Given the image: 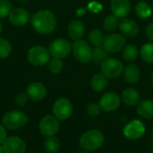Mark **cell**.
<instances>
[{
  "label": "cell",
  "mask_w": 153,
  "mask_h": 153,
  "mask_svg": "<svg viewBox=\"0 0 153 153\" xmlns=\"http://www.w3.org/2000/svg\"><path fill=\"white\" fill-rule=\"evenodd\" d=\"M108 59V51L104 47H95L92 50V60L96 65H102V63Z\"/></svg>",
  "instance_id": "obj_24"
},
{
  "label": "cell",
  "mask_w": 153,
  "mask_h": 153,
  "mask_svg": "<svg viewBox=\"0 0 153 153\" xmlns=\"http://www.w3.org/2000/svg\"><path fill=\"white\" fill-rule=\"evenodd\" d=\"M28 60L30 64L34 65H43L49 62L50 53L44 47L37 46L31 48L28 52Z\"/></svg>",
  "instance_id": "obj_8"
},
{
  "label": "cell",
  "mask_w": 153,
  "mask_h": 153,
  "mask_svg": "<svg viewBox=\"0 0 153 153\" xmlns=\"http://www.w3.org/2000/svg\"><path fill=\"white\" fill-rule=\"evenodd\" d=\"M146 132V127L141 120H133L128 123L124 130V135L129 140H137L142 138Z\"/></svg>",
  "instance_id": "obj_9"
},
{
  "label": "cell",
  "mask_w": 153,
  "mask_h": 153,
  "mask_svg": "<svg viewBox=\"0 0 153 153\" xmlns=\"http://www.w3.org/2000/svg\"><path fill=\"white\" fill-rule=\"evenodd\" d=\"M124 72V65L121 61L115 58H108L101 65V73L107 78H117Z\"/></svg>",
  "instance_id": "obj_6"
},
{
  "label": "cell",
  "mask_w": 153,
  "mask_h": 153,
  "mask_svg": "<svg viewBox=\"0 0 153 153\" xmlns=\"http://www.w3.org/2000/svg\"><path fill=\"white\" fill-rule=\"evenodd\" d=\"M124 78L128 83H135L140 79V71L135 65H129L124 72Z\"/></svg>",
  "instance_id": "obj_21"
},
{
  "label": "cell",
  "mask_w": 153,
  "mask_h": 153,
  "mask_svg": "<svg viewBox=\"0 0 153 153\" xmlns=\"http://www.w3.org/2000/svg\"><path fill=\"white\" fill-rule=\"evenodd\" d=\"M6 128L4 126V125L0 124V144H2L4 140L6 139L7 135H6Z\"/></svg>",
  "instance_id": "obj_35"
},
{
  "label": "cell",
  "mask_w": 153,
  "mask_h": 153,
  "mask_svg": "<svg viewBox=\"0 0 153 153\" xmlns=\"http://www.w3.org/2000/svg\"><path fill=\"white\" fill-rule=\"evenodd\" d=\"M73 105L65 98H60L56 100L53 105V115L59 120V121H65L71 117L73 114Z\"/></svg>",
  "instance_id": "obj_5"
},
{
  "label": "cell",
  "mask_w": 153,
  "mask_h": 153,
  "mask_svg": "<svg viewBox=\"0 0 153 153\" xmlns=\"http://www.w3.org/2000/svg\"><path fill=\"white\" fill-rule=\"evenodd\" d=\"M29 120V117L22 111L11 110L3 117V125L8 130H17L23 127Z\"/></svg>",
  "instance_id": "obj_3"
},
{
  "label": "cell",
  "mask_w": 153,
  "mask_h": 153,
  "mask_svg": "<svg viewBox=\"0 0 153 153\" xmlns=\"http://www.w3.org/2000/svg\"><path fill=\"white\" fill-rule=\"evenodd\" d=\"M126 44V39L117 33L108 35L103 42V47L108 52L116 53L124 48Z\"/></svg>",
  "instance_id": "obj_11"
},
{
  "label": "cell",
  "mask_w": 153,
  "mask_h": 153,
  "mask_svg": "<svg viewBox=\"0 0 153 153\" xmlns=\"http://www.w3.org/2000/svg\"><path fill=\"white\" fill-rule=\"evenodd\" d=\"M12 53V45L11 43L4 39H0V59L8 57Z\"/></svg>",
  "instance_id": "obj_30"
},
{
  "label": "cell",
  "mask_w": 153,
  "mask_h": 153,
  "mask_svg": "<svg viewBox=\"0 0 153 153\" xmlns=\"http://www.w3.org/2000/svg\"><path fill=\"white\" fill-rule=\"evenodd\" d=\"M89 38V40L91 41V43L95 46V47H100L103 44L104 42V34L103 32L100 30H98V29H95L93 30H91L88 36Z\"/></svg>",
  "instance_id": "obj_26"
},
{
  "label": "cell",
  "mask_w": 153,
  "mask_h": 153,
  "mask_svg": "<svg viewBox=\"0 0 153 153\" xmlns=\"http://www.w3.org/2000/svg\"><path fill=\"white\" fill-rule=\"evenodd\" d=\"M141 56L143 59L148 63L153 62V43H148L145 44L141 48Z\"/></svg>",
  "instance_id": "obj_28"
},
{
  "label": "cell",
  "mask_w": 153,
  "mask_h": 153,
  "mask_svg": "<svg viewBox=\"0 0 153 153\" xmlns=\"http://www.w3.org/2000/svg\"><path fill=\"white\" fill-rule=\"evenodd\" d=\"M75 59L80 63H88L92 59V49L85 40L78 39L73 45Z\"/></svg>",
  "instance_id": "obj_7"
},
{
  "label": "cell",
  "mask_w": 153,
  "mask_h": 153,
  "mask_svg": "<svg viewBox=\"0 0 153 153\" xmlns=\"http://www.w3.org/2000/svg\"><path fill=\"white\" fill-rule=\"evenodd\" d=\"M12 11V4L8 0H0V19L5 18Z\"/></svg>",
  "instance_id": "obj_32"
},
{
  "label": "cell",
  "mask_w": 153,
  "mask_h": 153,
  "mask_svg": "<svg viewBox=\"0 0 153 153\" xmlns=\"http://www.w3.org/2000/svg\"><path fill=\"white\" fill-rule=\"evenodd\" d=\"M59 128V120L54 115H47L43 117L39 124V132L45 137L55 136L58 133Z\"/></svg>",
  "instance_id": "obj_4"
},
{
  "label": "cell",
  "mask_w": 153,
  "mask_h": 153,
  "mask_svg": "<svg viewBox=\"0 0 153 153\" xmlns=\"http://www.w3.org/2000/svg\"><path fill=\"white\" fill-rule=\"evenodd\" d=\"M120 103L121 100L117 93L107 92L100 98L99 104L100 105L102 110L106 112H112L119 108Z\"/></svg>",
  "instance_id": "obj_13"
},
{
  "label": "cell",
  "mask_w": 153,
  "mask_h": 153,
  "mask_svg": "<svg viewBox=\"0 0 153 153\" xmlns=\"http://www.w3.org/2000/svg\"><path fill=\"white\" fill-rule=\"evenodd\" d=\"M140 93L134 88H127L122 93V100L127 106H135L140 103Z\"/></svg>",
  "instance_id": "obj_18"
},
{
  "label": "cell",
  "mask_w": 153,
  "mask_h": 153,
  "mask_svg": "<svg viewBox=\"0 0 153 153\" xmlns=\"http://www.w3.org/2000/svg\"><path fill=\"white\" fill-rule=\"evenodd\" d=\"M123 56L126 61H134L138 56V49L134 45H127L123 49Z\"/></svg>",
  "instance_id": "obj_27"
},
{
  "label": "cell",
  "mask_w": 153,
  "mask_h": 153,
  "mask_svg": "<svg viewBox=\"0 0 153 153\" xmlns=\"http://www.w3.org/2000/svg\"><path fill=\"white\" fill-rule=\"evenodd\" d=\"M119 25V21H118V17H117L114 14L108 15L106 17L105 21H104V28L108 30V31H113L115 30L117 26Z\"/></svg>",
  "instance_id": "obj_29"
},
{
  "label": "cell",
  "mask_w": 153,
  "mask_h": 153,
  "mask_svg": "<svg viewBox=\"0 0 153 153\" xmlns=\"http://www.w3.org/2000/svg\"><path fill=\"white\" fill-rule=\"evenodd\" d=\"M30 20V13L23 8H14L9 14V21L16 26H22Z\"/></svg>",
  "instance_id": "obj_16"
},
{
  "label": "cell",
  "mask_w": 153,
  "mask_h": 153,
  "mask_svg": "<svg viewBox=\"0 0 153 153\" xmlns=\"http://www.w3.org/2000/svg\"><path fill=\"white\" fill-rule=\"evenodd\" d=\"M108 79L102 74H95L91 78V86L96 91H104L108 87Z\"/></svg>",
  "instance_id": "obj_22"
},
{
  "label": "cell",
  "mask_w": 153,
  "mask_h": 153,
  "mask_svg": "<svg viewBox=\"0 0 153 153\" xmlns=\"http://www.w3.org/2000/svg\"><path fill=\"white\" fill-rule=\"evenodd\" d=\"M84 31L85 28L81 21H73L68 27V34L74 40L81 39L84 34Z\"/></svg>",
  "instance_id": "obj_20"
},
{
  "label": "cell",
  "mask_w": 153,
  "mask_h": 153,
  "mask_svg": "<svg viewBox=\"0 0 153 153\" xmlns=\"http://www.w3.org/2000/svg\"><path fill=\"white\" fill-rule=\"evenodd\" d=\"M103 134L97 129L89 130L84 133L80 139V146L86 152H94L100 149L104 143Z\"/></svg>",
  "instance_id": "obj_2"
},
{
  "label": "cell",
  "mask_w": 153,
  "mask_h": 153,
  "mask_svg": "<svg viewBox=\"0 0 153 153\" xmlns=\"http://www.w3.org/2000/svg\"><path fill=\"white\" fill-rule=\"evenodd\" d=\"M63 68V62L60 58L53 57L48 62V69L52 74H59Z\"/></svg>",
  "instance_id": "obj_31"
},
{
  "label": "cell",
  "mask_w": 153,
  "mask_h": 153,
  "mask_svg": "<svg viewBox=\"0 0 153 153\" xmlns=\"http://www.w3.org/2000/svg\"><path fill=\"white\" fill-rule=\"evenodd\" d=\"M30 22L34 30L41 34L51 33L56 25L55 15L48 10H42L35 13L32 16Z\"/></svg>",
  "instance_id": "obj_1"
},
{
  "label": "cell",
  "mask_w": 153,
  "mask_h": 153,
  "mask_svg": "<svg viewBox=\"0 0 153 153\" xmlns=\"http://www.w3.org/2000/svg\"><path fill=\"white\" fill-rule=\"evenodd\" d=\"M119 29L121 32L124 34V36L129 37V38L135 37L139 31L138 26L135 23V22L131 19H126V18L123 19L119 22Z\"/></svg>",
  "instance_id": "obj_17"
},
{
  "label": "cell",
  "mask_w": 153,
  "mask_h": 153,
  "mask_svg": "<svg viewBox=\"0 0 153 153\" xmlns=\"http://www.w3.org/2000/svg\"><path fill=\"white\" fill-rule=\"evenodd\" d=\"M28 99H29V98H28V96H27L26 93H19V94L16 95L15 100H14V102H15V104H16L17 106H19V107H23V106L27 103Z\"/></svg>",
  "instance_id": "obj_34"
},
{
  "label": "cell",
  "mask_w": 153,
  "mask_h": 153,
  "mask_svg": "<svg viewBox=\"0 0 153 153\" xmlns=\"http://www.w3.org/2000/svg\"><path fill=\"white\" fill-rule=\"evenodd\" d=\"M44 149L48 153H56L60 149V142L57 137H47L44 141Z\"/></svg>",
  "instance_id": "obj_23"
},
{
  "label": "cell",
  "mask_w": 153,
  "mask_h": 153,
  "mask_svg": "<svg viewBox=\"0 0 153 153\" xmlns=\"http://www.w3.org/2000/svg\"><path fill=\"white\" fill-rule=\"evenodd\" d=\"M1 30H2V25H1V23H0V33H1Z\"/></svg>",
  "instance_id": "obj_39"
},
{
  "label": "cell",
  "mask_w": 153,
  "mask_h": 153,
  "mask_svg": "<svg viewBox=\"0 0 153 153\" xmlns=\"http://www.w3.org/2000/svg\"><path fill=\"white\" fill-rule=\"evenodd\" d=\"M131 11V4L129 0H112L111 12L118 18L126 17Z\"/></svg>",
  "instance_id": "obj_15"
},
{
  "label": "cell",
  "mask_w": 153,
  "mask_h": 153,
  "mask_svg": "<svg viewBox=\"0 0 153 153\" xmlns=\"http://www.w3.org/2000/svg\"><path fill=\"white\" fill-rule=\"evenodd\" d=\"M137 113L143 118H153V101L151 100H144L138 104Z\"/></svg>",
  "instance_id": "obj_19"
},
{
  "label": "cell",
  "mask_w": 153,
  "mask_h": 153,
  "mask_svg": "<svg viewBox=\"0 0 153 153\" xmlns=\"http://www.w3.org/2000/svg\"><path fill=\"white\" fill-rule=\"evenodd\" d=\"M152 83H153V74H152Z\"/></svg>",
  "instance_id": "obj_40"
},
{
  "label": "cell",
  "mask_w": 153,
  "mask_h": 153,
  "mask_svg": "<svg viewBox=\"0 0 153 153\" xmlns=\"http://www.w3.org/2000/svg\"><path fill=\"white\" fill-rule=\"evenodd\" d=\"M25 93L29 99L35 101H40L46 97L47 89L40 82H32L27 87Z\"/></svg>",
  "instance_id": "obj_14"
},
{
  "label": "cell",
  "mask_w": 153,
  "mask_h": 153,
  "mask_svg": "<svg viewBox=\"0 0 153 153\" xmlns=\"http://www.w3.org/2000/svg\"><path fill=\"white\" fill-rule=\"evenodd\" d=\"M71 44L65 39H58L54 40L49 46V53L53 57L65 58L71 52Z\"/></svg>",
  "instance_id": "obj_10"
},
{
  "label": "cell",
  "mask_w": 153,
  "mask_h": 153,
  "mask_svg": "<svg viewBox=\"0 0 153 153\" xmlns=\"http://www.w3.org/2000/svg\"><path fill=\"white\" fill-rule=\"evenodd\" d=\"M78 153H88V152H86V151H83V152H79Z\"/></svg>",
  "instance_id": "obj_38"
},
{
  "label": "cell",
  "mask_w": 153,
  "mask_h": 153,
  "mask_svg": "<svg viewBox=\"0 0 153 153\" xmlns=\"http://www.w3.org/2000/svg\"><path fill=\"white\" fill-rule=\"evenodd\" d=\"M152 131H153V129H152Z\"/></svg>",
  "instance_id": "obj_41"
},
{
  "label": "cell",
  "mask_w": 153,
  "mask_h": 153,
  "mask_svg": "<svg viewBox=\"0 0 153 153\" xmlns=\"http://www.w3.org/2000/svg\"><path fill=\"white\" fill-rule=\"evenodd\" d=\"M0 153H4V149H3V146H2V144H0Z\"/></svg>",
  "instance_id": "obj_37"
},
{
  "label": "cell",
  "mask_w": 153,
  "mask_h": 153,
  "mask_svg": "<svg viewBox=\"0 0 153 153\" xmlns=\"http://www.w3.org/2000/svg\"><path fill=\"white\" fill-rule=\"evenodd\" d=\"M2 146L4 153H24L26 151L25 143L18 136L6 137Z\"/></svg>",
  "instance_id": "obj_12"
},
{
  "label": "cell",
  "mask_w": 153,
  "mask_h": 153,
  "mask_svg": "<svg viewBox=\"0 0 153 153\" xmlns=\"http://www.w3.org/2000/svg\"><path fill=\"white\" fill-rule=\"evenodd\" d=\"M102 108L98 103H91L86 108V113L91 117H97L100 114Z\"/></svg>",
  "instance_id": "obj_33"
},
{
  "label": "cell",
  "mask_w": 153,
  "mask_h": 153,
  "mask_svg": "<svg viewBox=\"0 0 153 153\" xmlns=\"http://www.w3.org/2000/svg\"><path fill=\"white\" fill-rule=\"evenodd\" d=\"M136 13L137 16L141 19H147L152 13V7L146 2H140L136 5Z\"/></svg>",
  "instance_id": "obj_25"
},
{
  "label": "cell",
  "mask_w": 153,
  "mask_h": 153,
  "mask_svg": "<svg viewBox=\"0 0 153 153\" xmlns=\"http://www.w3.org/2000/svg\"><path fill=\"white\" fill-rule=\"evenodd\" d=\"M146 34L148 38L153 42V22L149 23L147 28H146Z\"/></svg>",
  "instance_id": "obj_36"
}]
</instances>
